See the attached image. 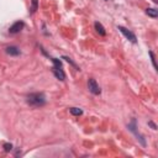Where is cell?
Here are the masks:
<instances>
[{
    "instance_id": "obj_1",
    "label": "cell",
    "mask_w": 158,
    "mask_h": 158,
    "mask_svg": "<svg viewBox=\"0 0 158 158\" xmlns=\"http://www.w3.org/2000/svg\"><path fill=\"white\" fill-rule=\"evenodd\" d=\"M27 102L33 107L43 106L46 104V96L43 93H32L27 96Z\"/></svg>"
},
{
    "instance_id": "obj_2",
    "label": "cell",
    "mask_w": 158,
    "mask_h": 158,
    "mask_svg": "<svg viewBox=\"0 0 158 158\" xmlns=\"http://www.w3.org/2000/svg\"><path fill=\"white\" fill-rule=\"evenodd\" d=\"M52 60H53V63H54V67H53V73H54V75H56L59 80H64V79H65V74H64V72H63V69H62V63H60L58 59H56V58H52Z\"/></svg>"
},
{
    "instance_id": "obj_3",
    "label": "cell",
    "mask_w": 158,
    "mask_h": 158,
    "mask_svg": "<svg viewBox=\"0 0 158 158\" xmlns=\"http://www.w3.org/2000/svg\"><path fill=\"white\" fill-rule=\"evenodd\" d=\"M88 88H89V91L93 93L94 95H99L100 91H101L100 90V86L98 85V83H96V80L94 78H90L88 80Z\"/></svg>"
},
{
    "instance_id": "obj_4",
    "label": "cell",
    "mask_w": 158,
    "mask_h": 158,
    "mask_svg": "<svg viewBox=\"0 0 158 158\" xmlns=\"http://www.w3.org/2000/svg\"><path fill=\"white\" fill-rule=\"evenodd\" d=\"M118 30H120V31L123 33V36H125V37H126L128 41H131V42H133V43L136 42V36H135V35H133L131 31H128L127 28H125V27H122V26H118Z\"/></svg>"
},
{
    "instance_id": "obj_5",
    "label": "cell",
    "mask_w": 158,
    "mask_h": 158,
    "mask_svg": "<svg viewBox=\"0 0 158 158\" xmlns=\"http://www.w3.org/2000/svg\"><path fill=\"white\" fill-rule=\"evenodd\" d=\"M23 28V22L22 21H17V22H15L11 27H10V33H19L21 30Z\"/></svg>"
},
{
    "instance_id": "obj_6",
    "label": "cell",
    "mask_w": 158,
    "mask_h": 158,
    "mask_svg": "<svg viewBox=\"0 0 158 158\" xmlns=\"http://www.w3.org/2000/svg\"><path fill=\"white\" fill-rule=\"evenodd\" d=\"M6 53L10 54V56H19L20 54V49L15 46H9L6 47Z\"/></svg>"
},
{
    "instance_id": "obj_7",
    "label": "cell",
    "mask_w": 158,
    "mask_h": 158,
    "mask_svg": "<svg viewBox=\"0 0 158 158\" xmlns=\"http://www.w3.org/2000/svg\"><path fill=\"white\" fill-rule=\"evenodd\" d=\"M94 26H95V30H96V32H98L100 36H105V35H106L105 27H104V26H102L100 22H98V21H96V22L94 23Z\"/></svg>"
},
{
    "instance_id": "obj_8",
    "label": "cell",
    "mask_w": 158,
    "mask_h": 158,
    "mask_svg": "<svg viewBox=\"0 0 158 158\" xmlns=\"http://www.w3.org/2000/svg\"><path fill=\"white\" fill-rule=\"evenodd\" d=\"M146 14H147L148 16L156 19V17L158 16V10H157V9H153V7H148V9L146 10Z\"/></svg>"
},
{
    "instance_id": "obj_9",
    "label": "cell",
    "mask_w": 158,
    "mask_h": 158,
    "mask_svg": "<svg viewBox=\"0 0 158 158\" xmlns=\"http://www.w3.org/2000/svg\"><path fill=\"white\" fill-rule=\"evenodd\" d=\"M69 111H70V114L74 115V116H80V115L83 114V110L79 109V107H72V109H69Z\"/></svg>"
},
{
    "instance_id": "obj_10",
    "label": "cell",
    "mask_w": 158,
    "mask_h": 158,
    "mask_svg": "<svg viewBox=\"0 0 158 158\" xmlns=\"http://www.w3.org/2000/svg\"><path fill=\"white\" fill-rule=\"evenodd\" d=\"M2 147H4L5 152H10V151L12 149V144H11V143H4Z\"/></svg>"
},
{
    "instance_id": "obj_11",
    "label": "cell",
    "mask_w": 158,
    "mask_h": 158,
    "mask_svg": "<svg viewBox=\"0 0 158 158\" xmlns=\"http://www.w3.org/2000/svg\"><path fill=\"white\" fill-rule=\"evenodd\" d=\"M37 10V0H32V7H31V12H35Z\"/></svg>"
},
{
    "instance_id": "obj_12",
    "label": "cell",
    "mask_w": 158,
    "mask_h": 158,
    "mask_svg": "<svg viewBox=\"0 0 158 158\" xmlns=\"http://www.w3.org/2000/svg\"><path fill=\"white\" fill-rule=\"evenodd\" d=\"M149 56H151V58H152V63H153L154 68L157 69V64H156V59H154V54H153V52H149Z\"/></svg>"
},
{
    "instance_id": "obj_13",
    "label": "cell",
    "mask_w": 158,
    "mask_h": 158,
    "mask_svg": "<svg viewBox=\"0 0 158 158\" xmlns=\"http://www.w3.org/2000/svg\"><path fill=\"white\" fill-rule=\"evenodd\" d=\"M148 123H149V126H151V127H152V128H153V130H156V128H157V126H156V125H154V123H153V122H152V121H149V122H148Z\"/></svg>"
}]
</instances>
